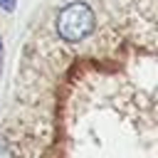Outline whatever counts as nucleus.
I'll list each match as a JSON object with an SVG mask.
<instances>
[{
	"mask_svg": "<svg viewBox=\"0 0 158 158\" xmlns=\"http://www.w3.org/2000/svg\"><path fill=\"white\" fill-rule=\"evenodd\" d=\"M94 22H96L94 10L86 2L74 0L57 12V35L64 42H81L91 35Z\"/></svg>",
	"mask_w": 158,
	"mask_h": 158,
	"instance_id": "f257e3e1",
	"label": "nucleus"
},
{
	"mask_svg": "<svg viewBox=\"0 0 158 158\" xmlns=\"http://www.w3.org/2000/svg\"><path fill=\"white\" fill-rule=\"evenodd\" d=\"M0 158H12V151H10V146L5 143V138H0Z\"/></svg>",
	"mask_w": 158,
	"mask_h": 158,
	"instance_id": "f03ea898",
	"label": "nucleus"
},
{
	"mask_svg": "<svg viewBox=\"0 0 158 158\" xmlns=\"http://www.w3.org/2000/svg\"><path fill=\"white\" fill-rule=\"evenodd\" d=\"M0 7H2L5 12H12V10H15V0H0Z\"/></svg>",
	"mask_w": 158,
	"mask_h": 158,
	"instance_id": "7ed1b4c3",
	"label": "nucleus"
},
{
	"mask_svg": "<svg viewBox=\"0 0 158 158\" xmlns=\"http://www.w3.org/2000/svg\"><path fill=\"white\" fill-rule=\"evenodd\" d=\"M0 64H2V42H0Z\"/></svg>",
	"mask_w": 158,
	"mask_h": 158,
	"instance_id": "20e7f679",
	"label": "nucleus"
}]
</instances>
